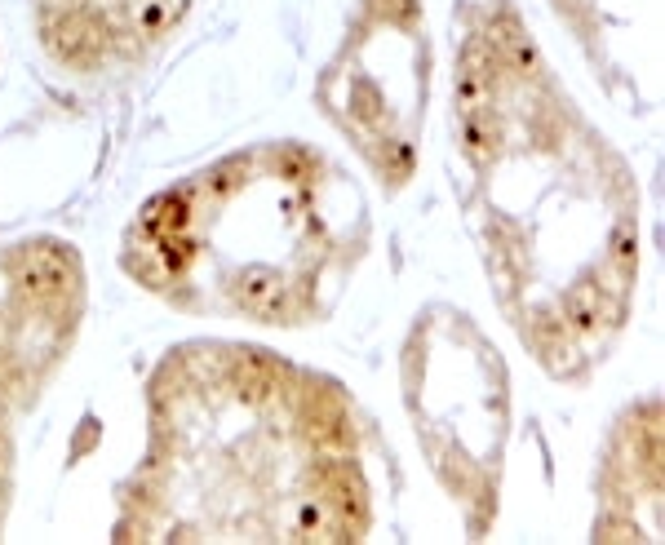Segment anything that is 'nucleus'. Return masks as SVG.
I'll return each mask as SVG.
<instances>
[{
  "label": "nucleus",
  "instance_id": "obj_2",
  "mask_svg": "<svg viewBox=\"0 0 665 545\" xmlns=\"http://www.w3.org/2000/svg\"><path fill=\"white\" fill-rule=\"evenodd\" d=\"M634 257H639V240H634L630 226H621V231L612 235V266H626V271H634Z\"/></svg>",
  "mask_w": 665,
  "mask_h": 545
},
{
  "label": "nucleus",
  "instance_id": "obj_1",
  "mask_svg": "<svg viewBox=\"0 0 665 545\" xmlns=\"http://www.w3.org/2000/svg\"><path fill=\"white\" fill-rule=\"evenodd\" d=\"M462 133H466V147L475 151V156H488V151L497 147V133H501V129H497V120L488 116L484 107H479V111H466Z\"/></svg>",
  "mask_w": 665,
  "mask_h": 545
}]
</instances>
